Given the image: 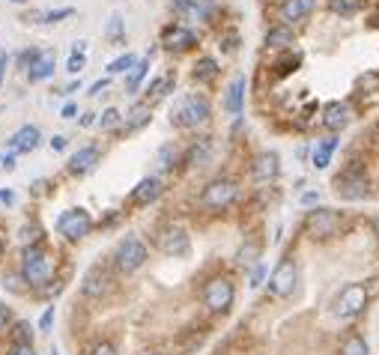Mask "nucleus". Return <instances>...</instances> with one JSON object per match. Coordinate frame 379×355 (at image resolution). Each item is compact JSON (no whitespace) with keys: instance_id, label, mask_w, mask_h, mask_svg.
<instances>
[{"instance_id":"c85d7f7f","label":"nucleus","mask_w":379,"mask_h":355,"mask_svg":"<svg viewBox=\"0 0 379 355\" xmlns=\"http://www.w3.org/2000/svg\"><path fill=\"white\" fill-rule=\"evenodd\" d=\"M337 355H371V347H367V340L362 334H350V338H344Z\"/></svg>"},{"instance_id":"5701e85b","label":"nucleus","mask_w":379,"mask_h":355,"mask_svg":"<svg viewBox=\"0 0 379 355\" xmlns=\"http://www.w3.org/2000/svg\"><path fill=\"white\" fill-rule=\"evenodd\" d=\"M54 69H57L54 51H42L39 54V60L27 69V81L30 84H42V81H48V78H54Z\"/></svg>"},{"instance_id":"f8f14e48","label":"nucleus","mask_w":379,"mask_h":355,"mask_svg":"<svg viewBox=\"0 0 379 355\" xmlns=\"http://www.w3.org/2000/svg\"><path fill=\"white\" fill-rule=\"evenodd\" d=\"M162 45L167 48V51H192V48L197 45V33L192 31L188 24H167L165 33H162Z\"/></svg>"},{"instance_id":"13d9d810","label":"nucleus","mask_w":379,"mask_h":355,"mask_svg":"<svg viewBox=\"0 0 379 355\" xmlns=\"http://www.w3.org/2000/svg\"><path fill=\"white\" fill-rule=\"evenodd\" d=\"M149 355H167V352H149Z\"/></svg>"},{"instance_id":"4c0bfd02","label":"nucleus","mask_w":379,"mask_h":355,"mask_svg":"<svg viewBox=\"0 0 379 355\" xmlns=\"http://www.w3.org/2000/svg\"><path fill=\"white\" fill-rule=\"evenodd\" d=\"M206 159H209V144H206V141L194 144V146H192V153H188V164H194V167H197V164H203Z\"/></svg>"},{"instance_id":"423d86ee","label":"nucleus","mask_w":379,"mask_h":355,"mask_svg":"<svg viewBox=\"0 0 379 355\" xmlns=\"http://www.w3.org/2000/svg\"><path fill=\"white\" fill-rule=\"evenodd\" d=\"M93 215H90L84 206H75V209H66V212H60V218H57V233L60 236H66L69 242H81L84 236L93 233Z\"/></svg>"},{"instance_id":"5fc2aeb1","label":"nucleus","mask_w":379,"mask_h":355,"mask_svg":"<svg viewBox=\"0 0 379 355\" xmlns=\"http://www.w3.org/2000/svg\"><path fill=\"white\" fill-rule=\"evenodd\" d=\"M93 116H96V114H87V116H84V120H81V125H93V123H96V120H93Z\"/></svg>"},{"instance_id":"bf43d9fd","label":"nucleus","mask_w":379,"mask_h":355,"mask_svg":"<svg viewBox=\"0 0 379 355\" xmlns=\"http://www.w3.org/2000/svg\"><path fill=\"white\" fill-rule=\"evenodd\" d=\"M51 355H60V352H57V349H51Z\"/></svg>"},{"instance_id":"7c9ffc66","label":"nucleus","mask_w":379,"mask_h":355,"mask_svg":"<svg viewBox=\"0 0 379 355\" xmlns=\"http://www.w3.org/2000/svg\"><path fill=\"white\" fill-rule=\"evenodd\" d=\"M176 84V75H158V78H153L149 81V87H146V96L149 98H162V96H167V90Z\"/></svg>"},{"instance_id":"864d4df0","label":"nucleus","mask_w":379,"mask_h":355,"mask_svg":"<svg viewBox=\"0 0 379 355\" xmlns=\"http://www.w3.org/2000/svg\"><path fill=\"white\" fill-rule=\"evenodd\" d=\"M302 203H305V206L317 203V191H308V194H302Z\"/></svg>"},{"instance_id":"2f4dec72","label":"nucleus","mask_w":379,"mask_h":355,"mask_svg":"<svg viewBox=\"0 0 379 355\" xmlns=\"http://www.w3.org/2000/svg\"><path fill=\"white\" fill-rule=\"evenodd\" d=\"M135 63H137V57L135 54H119L117 57V60H111V63H108V78H111V75H128V72H132V69H135Z\"/></svg>"},{"instance_id":"ddd939ff","label":"nucleus","mask_w":379,"mask_h":355,"mask_svg":"<svg viewBox=\"0 0 379 355\" xmlns=\"http://www.w3.org/2000/svg\"><path fill=\"white\" fill-rule=\"evenodd\" d=\"M353 120H355V111H353L350 102H328V105L323 107V125H326V129L332 132V135L344 132Z\"/></svg>"},{"instance_id":"052dcab7","label":"nucleus","mask_w":379,"mask_h":355,"mask_svg":"<svg viewBox=\"0 0 379 355\" xmlns=\"http://www.w3.org/2000/svg\"><path fill=\"white\" fill-rule=\"evenodd\" d=\"M0 159H3V155H0Z\"/></svg>"},{"instance_id":"0eeeda50","label":"nucleus","mask_w":379,"mask_h":355,"mask_svg":"<svg viewBox=\"0 0 379 355\" xmlns=\"http://www.w3.org/2000/svg\"><path fill=\"white\" fill-rule=\"evenodd\" d=\"M155 245L167 257H185V254L192 251V236H188L183 224H165V227H158V233H155Z\"/></svg>"},{"instance_id":"c9c22d12","label":"nucleus","mask_w":379,"mask_h":355,"mask_svg":"<svg viewBox=\"0 0 379 355\" xmlns=\"http://www.w3.org/2000/svg\"><path fill=\"white\" fill-rule=\"evenodd\" d=\"M12 343H33V325L30 322H12V331H9Z\"/></svg>"},{"instance_id":"6e6552de","label":"nucleus","mask_w":379,"mask_h":355,"mask_svg":"<svg viewBox=\"0 0 379 355\" xmlns=\"http://www.w3.org/2000/svg\"><path fill=\"white\" fill-rule=\"evenodd\" d=\"M236 302V287L227 278H212L203 287V304L209 313H227Z\"/></svg>"},{"instance_id":"c03bdc74","label":"nucleus","mask_w":379,"mask_h":355,"mask_svg":"<svg viewBox=\"0 0 379 355\" xmlns=\"http://www.w3.org/2000/svg\"><path fill=\"white\" fill-rule=\"evenodd\" d=\"M266 278V266L263 263H254V269H251V287H260Z\"/></svg>"},{"instance_id":"f704fd0d","label":"nucleus","mask_w":379,"mask_h":355,"mask_svg":"<svg viewBox=\"0 0 379 355\" xmlns=\"http://www.w3.org/2000/svg\"><path fill=\"white\" fill-rule=\"evenodd\" d=\"M72 15H75L72 6H60V9H48V12H39L36 18H39L42 24H60L63 18H72Z\"/></svg>"},{"instance_id":"c756f323","label":"nucleus","mask_w":379,"mask_h":355,"mask_svg":"<svg viewBox=\"0 0 379 355\" xmlns=\"http://www.w3.org/2000/svg\"><path fill=\"white\" fill-rule=\"evenodd\" d=\"M362 6H364V0H328V9H332L335 15H341V18H353L362 12Z\"/></svg>"},{"instance_id":"6ab92c4d","label":"nucleus","mask_w":379,"mask_h":355,"mask_svg":"<svg viewBox=\"0 0 379 355\" xmlns=\"http://www.w3.org/2000/svg\"><path fill=\"white\" fill-rule=\"evenodd\" d=\"M245 90H248V81H245V75H236L230 87H227V93H224V111L227 114H233L239 116L245 111Z\"/></svg>"},{"instance_id":"603ef678","label":"nucleus","mask_w":379,"mask_h":355,"mask_svg":"<svg viewBox=\"0 0 379 355\" xmlns=\"http://www.w3.org/2000/svg\"><path fill=\"white\" fill-rule=\"evenodd\" d=\"M0 203H15V194L9 189H0Z\"/></svg>"},{"instance_id":"de8ad7c7","label":"nucleus","mask_w":379,"mask_h":355,"mask_svg":"<svg viewBox=\"0 0 379 355\" xmlns=\"http://www.w3.org/2000/svg\"><path fill=\"white\" fill-rule=\"evenodd\" d=\"M108 84H111V78H102V81H96L93 87H90V96H99L102 90H108Z\"/></svg>"},{"instance_id":"cd10ccee","label":"nucleus","mask_w":379,"mask_h":355,"mask_svg":"<svg viewBox=\"0 0 379 355\" xmlns=\"http://www.w3.org/2000/svg\"><path fill=\"white\" fill-rule=\"evenodd\" d=\"M146 75H149V57L137 60L132 72L126 75V90H128V93H137V90H141V84L146 81Z\"/></svg>"},{"instance_id":"09e8293b","label":"nucleus","mask_w":379,"mask_h":355,"mask_svg":"<svg viewBox=\"0 0 379 355\" xmlns=\"http://www.w3.org/2000/svg\"><path fill=\"white\" fill-rule=\"evenodd\" d=\"M6 69H9V54L0 51V87H3V78H6Z\"/></svg>"},{"instance_id":"e433bc0d","label":"nucleus","mask_w":379,"mask_h":355,"mask_svg":"<svg viewBox=\"0 0 379 355\" xmlns=\"http://www.w3.org/2000/svg\"><path fill=\"white\" fill-rule=\"evenodd\" d=\"M108 39H111V42H126V21L119 15H114L111 21H108Z\"/></svg>"},{"instance_id":"f257e3e1","label":"nucleus","mask_w":379,"mask_h":355,"mask_svg":"<svg viewBox=\"0 0 379 355\" xmlns=\"http://www.w3.org/2000/svg\"><path fill=\"white\" fill-rule=\"evenodd\" d=\"M209 116H212V107H209L206 96L192 93V96H183L174 105L171 123L176 125V129H201L203 123H209Z\"/></svg>"},{"instance_id":"f3484780","label":"nucleus","mask_w":379,"mask_h":355,"mask_svg":"<svg viewBox=\"0 0 379 355\" xmlns=\"http://www.w3.org/2000/svg\"><path fill=\"white\" fill-rule=\"evenodd\" d=\"M263 45L269 48V51H290V48L296 45V31L290 24H272L266 31V36H263Z\"/></svg>"},{"instance_id":"f03ea898","label":"nucleus","mask_w":379,"mask_h":355,"mask_svg":"<svg viewBox=\"0 0 379 355\" xmlns=\"http://www.w3.org/2000/svg\"><path fill=\"white\" fill-rule=\"evenodd\" d=\"M22 278L30 287H45L54 278V260L48 257L42 245H27L22 251Z\"/></svg>"},{"instance_id":"393cba45","label":"nucleus","mask_w":379,"mask_h":355,"mask_svg":"<svg viewBox=\"0 0 379 355\" xmlns=\"http://www.w3.org/2000/svg\"><path fill=\"white\" fill-rule=\"evenodd\" d=\"M149 123H153V111H149V105H135L132 111L123 116V125H119V129H123L126 135H132V132H141Z\"/></svg>"},{"instance_id":"a211bd4d","label":"nucleus","mask_w":379,"mask_h":355,"mask_svg":"<svg viewBox=\"0 0 379 355\" xmlns=\"http://www.w3.org/2000/svg\"><path fill=\"white\" fill-rule=\"evenodd\" d=\"M39 141H42V132L36 129V125H22L12 137H9V153L18 155V153H33Z\"/></svg>"},{"instance_id":"20e7f679","label":"nucleus","mask_w":379,"mask_h":355,"mask_svg":"<svg viewBox=\"0 0 379 355\" xmlns=\"http://www.w3.org/2000/svg\"><path fill=\"white\" fill-rule=\"evenodd\" d=\"M341 230V212L328 209V206H314L311 212L305 215V233L311 242H328L332 236Z\"/></svg>"},{"instance_id":"473e14b6","label":"nucleus","mask_w":379,"mask_h":355,"mask_svg":"<svg viewBox=\"0 0 379 355\" xmlns=\"http://www.w3.org/2000/svg\"><path fill=\"white\" fill-rule=\"evenodd\" d=\"M123 125V114L117 111V107H105L102 114H99V129L102 132H114Z\"/></svg>"},{"instance_id":"b1692460","label":"nucleus","mask_w":379,"mask_h":355,"mask_svg":"<svg viewBox=\"0 0 379 355\" xmlns=\"http://www.w3.org/2000/svg\"><path fill=\"white\" fill-rule=\"evenodd\" d=\"M337 146H341V137H337V135H328V137H323V141L314 146V155H311V162H314V167H317V171H326V167L332 164L335 153H337Z\"/></svg>"},{"instance_id":"ea45409f","label":"nucleus","mask_w":379,"mask_h":355,"mask_svg":"<svg viewBox=\"0 0 379 355\" xmlns=\"http://www.w3.org/2000/svg\"><path fill=\"white\" fill-rule=\"evenodd\" d=\"M9 325H12V308L0 302V334L9 331Z\"/></svg>"},{"instance_id":"bb28decb","label":"nucleus","mask_w":379,"mask_h":355,"mask_svg":"<svg viewBox=\"0 0 379 355\" xmlns=\"http://www.w3.org/2000/svg\"><path fill=\"white\" fill-rule=\"evenodd\" d=\"M84 66H87V42L84 39H78V42H72V54H69L66 72L78 75V72H84Z\"/></svg>"},{"instance_id":"aec40b11","label":"nucleus","mask_w":379,"mask_h":355,"mask_svg":"<svg viewBox=\"0 0 379 355\" xmlns=\"http://www.w3.org/2000/svg\"><path fill=\"white\" fill-rule=\"evenodd\" d=\"M162 197V180L158 176H144L141 182L132 189V203L135 206H149Z\"/></svg>"},{"instance_id":"a18cd8bd","label":"nucleus","mask_w":379,"mask_h":355,"mask_svg":"<svg viewBox=\"0 0 379 355\" xmlns=\"http://www.w3.org/2000/svg\"><path fill=\"white\" fill-rule=\"evenodd\" d=\"M93 355H119L117 352V347H114V343H96V347H93Z\"/></svg>"},{"instance_id":"a19ab883","label":"nucleus","mask_w":379,"mask_h":355,"mask_svg":"<svg viewBox=\"0 0 379 355\" xmlns=\"http://www.w3.org/2000/svg\"><path fill=\"white\" fill-rule=\"evenodd\" d=\"M257 254H260V251H257L254 248V245H248V248H242V251H239V263H260V260H257Z\"/></svg>"},{"instance_id":"39448f33","label":"nucleus","mask_w":379,"mask_h":355,"mask_svg":"<svg viewBox=\"0 0 379 355\" xmlns=\"http://www.w3.org/2000/svg\"><path fill=\"white\" fill-rule=\"evenodd\" d=\"M146 260H149V251H146V245H144L141 236L128 233V236H123V239H119L117 251H114V266H117V269L123 272V275H132V272H137V269H144Z\"/></svg>"},{"instance_id":"4be33fe9","label":"nucleus","mask_w":379,"mask_h":355,"mask_svg":"<svg viewBox=\"0 0 379 355\" xmlns=\"http://www.w3.org/2000/svg\"><path fill=\"white\" fill-rule=\"evenodd\" d=\"M99 164V146L96 144H87V146H81L72 159H69V173H75V176H84V173H90L93 167Z\"/></svg>"},{"instance_id":"72a5a7b5","label":"nucleus","mask_w":379,"mask_h":355,"mask_svg":"<svg viewBox=\"0 0 379 355\" xmlns=\"http://www.w3.org/2000/svg\"><path fill=\"white\" fill-rule=\"evenodd\" d=\"M174 164H176V150H174V144H165L155 155V167L162 173H167V171H174Z\"/></svg>"},{"instance_id":"7ed1b4c3","label":"nucleus","mask_w":379,"mask_h":355,"mask_svg":"<svg viewBox=\"0 0 379 355\" xmlns=\"http://www.w3.org/2000/svg\"><path fill=\"white\" fill-rule=\"evenodd\" d=\"M236 200H239V185L233 180H227V176H218V180L203 185L197 203H201V209H206V212H227Z\"/></svg>"},{"instance_id":"dca6fc26","label":"nucleus","mask_w":379,"mask_h":355,"mask_svg":"<svg viewBox=\"0 0 379 355\" xmlns=\"http://www.w3.org/2000/svg\"><path fill=\"white\" fill-rule=\"evenodd\" d=\"M251 173H254L257 182H275L278 173H281V155H278L275 150H263V153L254 159Z\"/></svg>"},{"instance_id":"a878e982","label":"nucleus","mask_w":379,"mask_h":355,"mask_svg":"<svg viewBox=\"0 0 379 355\" xmlns=\"http://www.w3.org/2000/svg\"><path fill=\"white\" fill-rule=\"evenodd\" d=\"M192 78L197 84H212L218 78V60H215V57H201V60L194 63V69H192Z\"/></svg>"},{"instance_id":"8fccbe9b","label":"nucleus","mask_w":379,"mask_h":355,"mask_svg":"<svg viewBox=\"0 0 379 355\" xmlns=\"http://www.w3.org/2000/svg\"><path fill=\"white\" fill-rule=\"evenodd\" d=\"M51 150H54V153H63V150H66V137H63V135H54V137H51Z\"/></svg>"},{"instance_id":"4d7b16f0","label":"nucleus","mask_w":379,"mask_h":355,"mask_svg":"<svg viewBox=\"0 0 379 355\" xmlns=\"http://www.w3.org/2000/svg\"><path fill=\"white\" fill-rule=\"evenodd\" d=\"M12 3H27V0H12Z\"/></svg>"},{"instance_id":"37998d69","label":"nucleus","mask_w":379,"mask_h":355,"mask_svg":"<svg viewBox=\"0 0 379 355\" xmlns=\"http://www.w3.org/2000/svg\"><path fill=\"white\" fill-rule=\"evenodd\" d=\"M54 325V308H45V313L39 317V331H51Z\"/></svg>"},{"instance_id":"79ce46f5","label":"nucleus","mask_w":379,"mask_h":355,"mask_svg":"<svg viewBox=\"0 0 379 355\" xmlns=\"http://www.w3.org/2000/svg\"><path fill=\"white\" fill-rule=\"evenodd\" d=\"M6 355H36V349H33V343H12Z\"/></svg>"},{"instance_id":"4468645a","label":"nucleus","mask_w":379,"mask_h":355,"mask_svg":"<svg viewBox=\"0 0 379 355\" xmlns=\"http://www.w3.org/2000/svg\"><path fill=\"white\" fill-rule=\"evenodd\" d=\"M111 290V275H108L102 266H90V269L84 272L81 278V293L87 295V299H102V295Z\"/></svg>"},{"instance_id":"9b49d317","label":"nucleus","mask_w":379,"mask_h":355,"mask_svg":"<svg viewBox=\"0 0 379 355\" xmlns=\"http://www.w3.org/2000/svg\"><path fill=\"white\" fill-rule=\"evenodd\" d=\"M335 191L341 194L344 200H362V197H367V176H364V171L350 167L346 173H341L335 180Z\"/></svg>"},{"instance_id":"6e6d98bb","label":"nucleus","mask_w":379,"mask_h":355,"mask_svg":"<svg viewBox=\"0 0 379 355\" xmlns=\"http://www.w3.org/2000/svg\"><path fill=\"white\" fill-rule=\"evenodd\" d=\"M371 24H373V27H379V9H376L373 15H371Z\"/></svg>"},{"instance_id":"49530a36","label":"nucleus","mask_w":379,"mask_h":355,"mask_svg":"<svg viewBox=\"0 0 379 355\" xmlns=\"http://www.w3.org/2000/svg\"><path fill=\"white\" fill-rule=\"evenodd\" d=\"M60 114H63V120H75L78 105H75V102H66V105H63V111H60Z\"/></svg>"},{"instance_id":"58836bf2","label":"nucleus","mask_w":379,"mask_h":355,"mask_svg":"<svg viewBox=\"0 0 379 355\" xmlns=\"http://www.w3.org/2000/svg\"><path fill=\"white\" fill-rule=\"evenodd\" d=\"M39 54H42V51H39V48H24V51L18 54V66H22L24 72H27V69L39 60Z\"/></svg>"},{"instance_id":"3c124183","label":"nucleus","mask_w":379,"mask_h":355,"mask_svg":"<svg viewBox=\"0 0 379 355\" xmlns=\"http://www.w3.org/2000/svg\"><path fill=\"white\" fill-rule=\"evenodd\" d=\"M0 167H3V171H15V155H12V153H6L3 159H0Z\"/></svg>"},{"instance_id":"2eb2a0df","label":"nucleus","mask_w":379,"mask_h":355,"mask_svg":"<svg viewBox=\"0 0 379 355\" xmlns=\"http://www.w3.org/2000/svg\"><path fill=\"white\" fill-rule=\"evenodd\" d=\"M314 6H317V0H284V3L278 6V18H281V24L296 27L311 18Z\"/></svg>"},{"instance_id":"1a4fd4ad","label":"nucleus","mask_w":379,"mask_h":355,"mask_svg":"<svg viewBox=\"0 0 379 355\" xmlns=\"http://www.w3.org/2000/svg\"><path fill=\"white\" fill-rule=\"evenodd\" d=\"M367 308V287L364 284H346L335 299V317L353 320Z\"/></svg>"},{"instance_id":"412c9836","label":"nucleus","mask_w":379,"mask_h":355,"mask_svg":"<svg viewBox=\"0 0 379 355\" xmlns=\"http://www.w3.org/2000/svg\"><path fill=\"white\" fill-rule=\"evenodd\" d=\"M174 9L179 15H185L188 21H206L212 15L215 3L212 0H174Z\"/></svg>"},{"instance_id":"9d476101","label":"nucleus","mask_w":379,"mask_h":355,"mask_svg":"<svg viewBox=\"0 0 379 355\" xmlns=\"http://www.w3.org/2000/svg\"><path fill=\"white\" fill-rule=\"evenodd\" d=\"M296 284H298V266L293 257H284L269 275V293L278 295V299H287V295H293Z\"/></svg>"}]
</instances>
